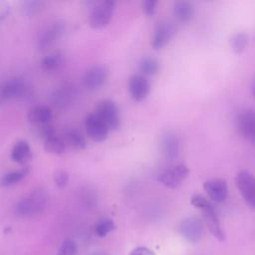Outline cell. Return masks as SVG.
I'll return each mask as SVG.
<instances>
[{
	"label": "cell",
	"instance_id": "17",
	"mask_svg": "<svg viewBox=\"0 0 255 255\" xmlns=\"http://www.w3.org/2000/svg\"><path fill=\"white\" fill-rule=\"evenodd\" d=\"M28 121L36 126H43L50 123L52 119V111L47 106H38L32 108L28 113Z\"/></svg>",
	"mask_w": 255,
	"mask_h": 255
},
{
	"label": "cell",
	"instance_id": "8",
	"mask_svg": "<svg viewBox=\"0 0 255 255\" xmlns=\"http://www.w3.org/2000/svg\"><path fill=\"white\" fill-rule=\"evenodd\" d=\"M236 128L242 137L254 141L255 138V115L251 109L241 111L236 117Z\"/></svg>",
	"mask_w": 255,
	"mask_h": 255
},
{
	"label": "cell",
	"instance_id": "3",
	"mask_svg": "<svg viewBox=\"0 0 255 255\" xmlns=\"http://www.w3.org/2000/svg\"><path fill=\"white\" fill-rule=\"evenodd\" d=\"M116 7V2L103 0L97 2L90 14V26L94 29H102L111 21Z\"/></svg>",
	"mask_w": 255,
	"mask_h": 255
},
{
	"label": "cell",
	"instance_id": "33",
	"mask_svg": "<svg viewBox=\"0 0 255 255\" xmlns=\"http://www.w3.org/2000/svg\"><path fill=\"white\" fill-rule=\"evenodd\" d=\"M90 255H109L107 252L105 251H101V250H98V251H94L92 252Z\"/></svg>",
	"mask_w": 255,
	"mask_h": 255
},
{
	"label": "cell",
	"instance_id": "5",
	"mask_svg": "<svg viewBox=\"0 0 255 255\" xmlns=\"http://www.w3.org/2000/svg\"><path fill=\"white\" fill-rule=\"evenodd\" d=\"M66 31V24L63 20H56L47 25L39 34L37 46L40 51H46L58 41Z\"/></svg>",
	"mask_w": 255,
	"mask_h": 255
},
{
	"label": "cell",
	"instance_id": "25",
	"mask_svg": "<svg viewBox=\"0 0 255 255\" xmlns=\"http://www.w3.org/2000/svg\"><path fill=\"white\" fill-rule=\"evenodd\" d=\"M248 41H249V37L246 33L238 32V33L234 34L230 41L232 51L235 54H241L247 47Z\"/></svg>",
	"mask_w": 255,
	"mask_h": 255
},
{
	"label": "cell",
	"instance_id": "21",
	"mask_svg": "<svg viewBox=\"0 0 255 255\" xmlns=\"http://www.w3.org/2000/svg\"><path fill=\"white\" fill-rule=\"evenodd\" d=\"M138 70L144 77L155 75L159 70V62L151 56L142 57L138 63Z\"/></svg>",
	"mask_w": 255,
	"mask_h": 255
},
{
	"label": "cell",
	"instance_id": "30",
	"mask_svg": "<svg viewBox=\"0 0 255 255\" xmlns=\"http://www.w3.org/2000/svg\"><path fill=\"white\" fill-rule=\"evenodd\" d=\"M157 2L154 0H146L142 4V11L146 16L153 15Z\"/></svg>",
	"mask_w": 255,
	"mask_h": 255
},
{
	"label": "cell",
	"instance_id": "11",
	"mask_svg": "<svg viewBox=\"0 0 255 255\" xmlns=\"http://www.w3.org/2000/svg\"><path fill=\"white\" fill-rule=\"evenodd\" d=\"M175 33V28L172 23L168 21H160L156 24L154 28L153 38H152V48L154 50H161L166 46L172 39Z\"/></svg>",
	"mask_w": 255,
	"mask_h": 255
},
{
	"label": "cell",
	"instance_id": "29",
	"mask_svg": "<svg viewBox=\"0 0 255 255\" xmlns=\"http://www.w3.org/2000/svg\"><path fill=\"white\" fill-rule=\"evenodd\" d=\"M53 179L58 187H64L68 183L69 175L65 170H57L53 175Z\"/></svg>",
	"mask_w": 255,
	"mask_h": 255
},
{
	"label": "cell",
	"instance_id": "10",
	"mask_svg": "<svg viewBox=\"0 0 255 255\" xmlns=\"http://www.w3.org/2000/svg\"><path fill=\"white\" fill-rule=\"evenodd\" d=\"M109 78V69L105 65H94L84 75L83 83L88 90L101 88Z\"/></svg>",
	"mask_w": 255,
	"mask_h": 255
},
{
	"label": "cell",
	"instance_id": "18",
	"mask_svg": "<svg viewBox=\"0 0 255 255\" xmlns=\"http://www.w3.org/2000/svg\"><path fill=\"white\" fill-rule=\"evenodd\" d=\"M62 139L65 144H67L75 149H83L87 145L85 136L76 128H69L65 129Z\"/></svg>",
	"mask_w": 255,
	"mask_h": 255
},
{
	"label": "cell",
	"instance_id": "1",
	"mask_svg": "<svg viewBox=\"0 0 255 255\" xmlns=\"http://www.w3.org/2000/svg\"><path fill=\"white\" fill-rule=\"evenodd\" d=\"M49 201V193L45 188H37L22 198L15 206L19 216L29 217L42 212Z\"/></svg>",
	"mask_w": 255,
	"mask_h": 255
},
{
	"label": "cell",
	"instance_id": "27",
	"mask_svg": "<svg viewBox=\"0 0 255 255\" xmlns=\"http://www.w3.org/2000/svg\"><path fill=\"white\" fill-rule=\"evenodd\" d=\"M44 5L45 3L43 1L26 0L22 2V10L27 15H35L43 9Z\"/></svg>",
	"mask_w": 255,
	"mask_h": 255
},
{
	"label": "cell",
	"instance_id": "24",
	"mask_svg": "<svg viewBox=\"0 0 255 255\" xmlns=\"http://www.w3.org/2000/svg\"><path fill=\"white\" fill-rule=\"evenodd\" d=\"M28 173H29L28 166H24L21 169H18L15 171H10L2 176L1 184L4 186H10L12 184H15V183L21 181Z\"/></svg>",
	"mask_w": 255,
	"mask_h": 255
},
{
	"label": "cell",
	"instance_id": "2",
	"mask_svg": "<svg viewBox=\"0 0 255 255\" xmlns=\"http://www.w3.org/2000/svg\"><path fill=\"white\" fill-rule=\"evenodd\" d=\"M95 114L105 123L109 130H116L121 127L120 110L114 101L105 99L99 102Z\"/></svg>",
	"mask_w": 255,
	"mask_h": 255
},
{
	"label": "cell",
	"instance_id": "9",
	"mask_svg": "<svg viewBox=\"0 0 255 255\" xmlns=\"http://www.w3.org/2000/svg\"><path fill=\"white\" fill-rule=\"evenodd\" d=\"M199 209L202 211L203 222L210 233L219 241H223L225 239V234L212 204L207 200Z\"/></svg>",
	"mask_w": 255,
	"mask_h": 255
},
{
	"label": "cell",
	"instance_id": "19",
	"mask_svg": "<svg viewBox=\"0 0 255 255\" xmlns=\"http://www.w3.org/2000/svg\"><path fill=\"white\" fill-rule=\"evenodd\" d=\"M32 157L30 144L26 140H19L15 143L11 151V158L19 164H26Z\"/></svg>",
	"mask_w": 255,
	"mask_h": 255
},
{
	"label": "cell",
	"instance_id": "4",
	"mask_svg": "<svg viewBox=\"0 0 255 255\" xmlns=\"http://www.w3.org/2000/svg\"><path fill=\"white\" fill-rule=\"evenodd\" d=\"M180 235L190 243L200 241L205 234V224L197 216H190L183 219L179 224Z\"/></svg>",
	"mask_w": 255,
	"mask_h": 255
},
{
	"label": "cell",
	"instance_id": "28",
	"mask_svg": "<svg viewBox=\"0 0 255 255\" xmlns=\"http://www.w3.org/2000/svg\"><path fill=\"white\" fill-rule=\"evenodd\" d=\"M77 250V245L72 239H65L58 249V255H76Z\"/></svg>",
	"mask_w": 255,
	"mask_h": 255
},
{
	"label": "cell",
	"instance_id": "31",
	"mask_svg": "<svg viewBox=\"0 0 255 255\" xmlns=\"http://www.w3.org/2000/svg\"><path fill=\"white\" fill-rule=\"evenodd\" d=\"M11 11L10 4L7 1L0 0V21L6 19Z\"/></svg>",
	"mask_w": 255,
	"mask_h": 255
},
{
	"label": "cell",
	"instance_id": "16",
	"mask_svg": "<svg viewBox=\"0 0 255 255\" xmlns=\"http://www.w3.org/2000/svg\"><path fill=\"white\" fill-rule=\"evenodd\" d=\"M26 91V85L24 81L20 78H13L9 81H7L1 90L2 96L5 99L11 100V99H17L24 95Z\"/></svg>",
	"mask_w": 255,
	"mask_h": 255
},
{
	"label": "cell",
	"instance_id": "32",
	"mask_svg": "<svg viewBox=\"0 0 255 255\" xmlns=\"http://www.w3.org/2000/svg\"><path fill=\"white\" fill-rule=\"evenodd\" d=\"M129 255H155L154 252L152 250H150L147 247H143V246H139L134 248Z\"/></svg>",
	"mask_w": 255,
	"mask_h": 255
},
{
	"label": "cell",
	"instance_id": "13",
	"mask_svg": "<svg viewBox=\"0 0 255 255\" xmlns=\"http://www.w3.org/2000/svg\"><path fill=\"white\" fill-rule=\"evenodd\" d=\"M128 90L131 98L140 102L144 100L150 91V84L146 77L140 74H134L129 78L128 81Z\"/></svg>",
	"mask_w": 255,
	"mask_h": 255
},
{
	"label": "cell",
	"instance_id": "23",
	"mask_svg": "<svg viewBox=\"0 0 255 255\" xmlns=\"http://www.w3.org/2000/svg\"><path fill=\"white\" fill-rule=\"evenodd\" d=\"M64 61V55L60 52H55L42 60V67L46 71H55L63 66Z\"/></svg>",
	"mask_w": 255,
	"mask_h": 255
},
{
	"label": "cell",
	"instance_id": "22",
	"mask_svg": "<svg viewBox=\"0 0 255 255\" xmlns=\"http://www.w3.org/2000/svg\"><path fill=\"white\" fill-rule=\"evenodd\" d=\"M44 147L47 152L53 154H63L66 150V144L64 143L62 137L54 134L44 140Z\"/></svg>",
	"mask_w": 255,
	"mask_h": 255
},
{
	"label": "cell",
	"instance_id": "20",
	"mask_svg": "<svg viewBox=\"0 0 255 255\" xmlns=\"http://www.w3.org/2000/svg\"><path fill=\"white\" fill-rule=\"evenodd\" d=\"M175 18L180 22H188L194 15V6L191 2L180 0L176 1L173 6Z\"/></svg>",
	"mask_w": 255,
	"mask_h": 255
},
{
	"label": "cell",
	"instance_id": "14",
	"mask_svg": "<svg viewBox=\"0 0 255 255\" xmlns=\"http://www.w3.org/2000/svg\"><path fill=\"white\" fill-rule=\"evenodd\" d=\"M203 188L208 197L216 203L223 202L228 194L227 183L221 178H211L206 180L203 183Z\"/></svg>",
	"mask_w": 255,
	"mask_h": 255
},
{
	"label": "cell",
	"instance_id": "12",
	"mask_svg": "<svg viewBox=\"0 0 255 255\" xmlns=\"http://www.w3.org/2000/svg\"><path fill=\"white\" fill-rule=\"evenodd\" d=\"M87 133L94 141H103L107 138L109 128L105 123L94 113L89 115L85 120Z\"/></svg>",
	"mask_w": 255,
	"mask_h": 255
},
{
	"label": "cell",
	"instance_id": "7",
	"mask_svg": "<svg viewBox=\"0 0 255 255\" xmlns=\"http://www.w3.org/2000/svg\"><path fill=\"white\" fill-rule=\"evenodd\" d=\"M235 184L245 202L251 207L255 206V182L253 175L246 170L239 171L235 176Z\"/></svg>",
	"mask_w": 255,
	"mask_h": 255
},
{
	"label": "cell",
	"instance_id": "15",
	"mask_svg": "<svg viewBox=\"0 0 255 255\" xmlns=\"http://www.w3.org/2000/svg\"><path fill=\"white\" fill-rule=\"evenodd\" d=\"M161 148L165 156L168 158H175L179 155L181 150V141L176 133L173 131H166L162 134Z\"/></svg>",
	"mask_w": 255,
	"mask_h": 255
},
{
	"label": "cell",
	"instance_id": "26",
	"mask_svg": "<svg viewBox=\"0 0 255 255\" xmlns=\"http://www.w3.org/2000/svg\"><path fill=\"white\" fill-rule=\"evenodd\" d=\"M115 228L116 224L111 218H102L95 224L94 230L99 237H105Z\"/></svg>",
	"mask_w": 255,
	"mask_h": 255
},
{
	"label": "cell",
	"instance_id": "6",
	"mask_svg": "<svg viewBox=\"0 0 255 255\" xmlns=\"http://www.w3.org/2000/svg\"><path fill=\"white\" fill-rule=\"evenodd\" d=\"M188 174V167L183 163H177L164 169L158 176V180L168 188H176L187 178Z\"/></svg>",
	"mask_w": 255,
	"mask_h": 255
}]
</instances>
